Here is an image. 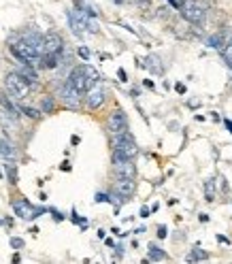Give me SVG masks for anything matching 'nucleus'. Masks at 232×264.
I'll return each mask as SVG.
<instances>
[{
    "label": "nucleus",
    "instance_id": "e433bc0d",
    "mask_svg": "<svg viewBox=\"0 0 232 264\" xmlns=\"http://www.w3.org/2000/svg\"><path fill=\"white\" fill-rule=\"evenodd\" d=\"M228 66H230V69H232V58H230V60H228Z\"/></svg>",
    "mask_w": 232,
    "mask_h": 264
},
{
    "label": "nucleus",
    "instance_id": "cd10ccee",
    "mask_svg": "<svg viewBox=\"0 0 232 264\" xmlns=\"http://www.w3.org/2000/svg\"><path fill=\"white\" fill-rule=\"evenodd\" d=\"M166 234H168L166 226H160V228H158V237H160V239H166Z\"/></svg>",
    "mask_w": 232,
    "mask_h": 264
},
{
    "label": "nucleus",
    "instance_id": "412c9836",
    "mask_svg": "<svg viewBox=\"0 0 232 264\" xmlns=\"http://www.w3.org/2000/svg\"><path fill=\"white\" fill-rule=\"evenodd\" d=\"M149 258H151V260H164V258H166V254H164L160 247H156L154 243H151V245H149Z\"/></svg>",
    "mask_w": 232,
    "mask_h": 264
},
{
    "label": "nucleus",
    "instance_id": "5701e85b",
    "mask_svg": "<svg viewBox=\"0 0 232 264\" xmlns=\"http://www.w3.org/2000/svg\"><path fill=\"white\" fill-rule=\"evenodd\" d=\"M205 192H207V200H209V203H213V200H215V185H213V181L205 183Z\"/></svg>",
    "mask_w": 232,
    "mask_h": 264
},
{
    "label": "nucleus",
    "instance_id": "9d476101",
    "mask_svg": "<svg viewBox=\"0 0 232 264\" xmlns=\"http://www.w3.org/2000/svg\"><path fill=\"white\" fill-rule=\"evenodd\" d=\"M79 94L81 92H77L75 88L71 86V83H64L60 89V98H62V103H64L66 106H71V109H79Z\"/></svg>",
    "mask_w": 232,
    "mask_h": 264
},
{
    "label": "nucleus",
    "instance_id": "c756f323",
    "mask_svg": "<svg viewBox=\"0 0 232 264\" xmlns=\"http://www.w3.org/2000/svg\"><path fill=\"white\" fill-rule=\"evenodd\" d=\"M149 213H151L149 207H143V209H141V217H149Z\"/></svg>",
    "mask_w": 232,
    "mask_h": 264
},
{
    "label": "nucleus",
    "instance_id": "f3484780",
    "mask_svg": "<svg viewBox=\"0 0 232 264\" xmlns=\"http://www.w3.org/2000/svg\"><path fill=\"white\" fill-rule=\"evenodd\" d=\"M0 105H2V109L9 113L11 120H15V122H18V117H19V109H18V106H15L13 103H11V100H9L7 96H0Z\"/></svg>",
    "mask_w": 232,
    "mask_h": 264
},
{
    "label": "nucleus",
    "instance_id": "b1692460",
    "mask_svg": "<svg viewBox=\"0 0 232 264\" xmlns=\"http://www.w3.org/2000/svg\"><path fill=\"white\" fill-rule=\"evenodd\" d=\"M219 52H222V55H224L226 60H230V58H232V41L224 43V45H222V49H219Z\"/></svg>",
    "mask_w": 232,
    "mask_h": 264
},
{
    "label": "nucleus",
    "instance_id": "f8f14e48",
    "mask_svg": "<svg viewBox=\"0 0 232 264\" xmlns=\"http://www.w3.org/2000/svg\"><path fill=\"white\" fill-rule=\"evenodd\" d=\"M137 190V183H134L132 177H117L115 181V194H120L122 198H128V196L134 194Z\"/></svg>",
    "mask_w": 232,
    "mask_h": 264
},
{
    "label": "nucleus",
    "instance_id": "dca6fc26",
    "mask_svg": "<svg viewBox=\"0 0 232 264\" xmlns=\"http://www.w3.org/2000/svg\"><path fill=\"white\" fill-rule=\"evenodd\" d=\"M18 72H19L21 77H24V79H26L28 83H36V81H38V75H36V70L32 69L30 64H26V62H24V64L19 66V70H18Z\"/></svg>",
    "mask_w": 232,
    "mask_h": 264
},
{
    "label": "nucleus",
    "instance_id": "2f4dec72",
    "mask_svg": "<svg viewBox=\"0 0 232 264\" xmlns=\"http://www.w3.org/2000/svg\"><path fill=\"white\" fill-rule=\"evenodd\" d=\"M175 89H177L179 94H185V86H183V83H177V86H175Z\"/></svg>",
    "mask_w": 232,
    "mask_h": 264
},
{
    "label": "nucleus",
    "instance_id": "bb28decb",
    "mask_svg": "<svg viewBox=\"0 0 232 264\" xmlns=\"http://www.w3.org/2000/svg\"><path fill=\"white\" fill-rule=\"evenodd\" d=\"M79 55H81L83 60H89V49L88 47H79Z\"/></svg>",
    "mask_w": 232,
    "mask_h": 264
},
{
    "label": "nucleus",
    "instance_id": "f03ea898",
    "mask_svg": "<svg viewBox=\"0 0 232 264\" xmlns=\"http://www.w3.org/2000/svg\"><path fill=\"white\" fill-rule=\"evenodd\" d=\"M113 149L120 151L122 156H126V158H130V160H134V156L139 154L137 141H134V137L128 130L113 134Z\"/></svg>",
    "mask_w": 232,
    "mask_h": 264
},
{
    "label": "nucleus",
    "instance_id": "2eb2a0df",
    "mask_svg": "<svg viewBox=\"0 0 232 264\" xmlns=\"http://www.w3.org/2000/svg\"><path fill=\"white\" fill-rule=\"evenodd\" d=\"M0 156H4L9 160H15V156H18V151H15L13 143L9 139H0Z\"/></svg>",
    "mask_w": 232,
    "mask_h": 264
},
{
    "label": "nucleus",
    "instance_id": "423d86ee",
    "mask_svg": "<svg viewBox=\"0 0 232 264\" xmlns=\"http://www.w3.org/2000/svg\"><path fill=\"white\" fill-rule=\"evenodd\" d=\"M181 11H183V18L190 21V24H202L205 21V9L200 7L194 0H185L181 4Z\"/></svg>",
    "mask_w": 232,
    "mask_h": 264
},
{
    "label": "nucleus",
    "instance_id": "20e7f679",
    "mask_svg": "<svg viewBox=\"0 0 232 264\" xmlns=\"http://www.w3.org/2000/svg\"><path fill=\"white\" fill-rule=\"evenodd\" d=\"M11 52H13V55H15L18 60L26 62V64H30V66H35V64H38V62H41V55H38V53L35 52V47H32L30 43H26L24 38L11 45Z\"/></svg>",
    "mask_w": 232,
    "mask_h": 264
},
{
    "label": "nucleus",
    "instance_id": "9b49d317",
    "mask_svg": "<svg viewBox=\"0 0 232 264\" xmlns=\"http://www.w3.org/2000/svg\"><path fill=\"white\" fill-rule=\"evenodd\" d=\"M105 98H107V94H105V89L100 88V86H92L88 89V96H86V103L89 109H98V106H103L105 103Z\"/></svg>",
    "mask_w": 232,
    "mask_h": 264
},
{
    "label": "nucleus",
    "instance_id": "aec40b11",
    "mask_svg": "<svg viewBox=\"0 0 232 264\" xmlns=\"http://www.w3.org/2000/svg\"><path fill=\"white\" fill-rule=\"evenodd\" d=\"M209 254L202 249H192V254L188 256V262H198V260H207Z\"/></svg>",
    "mask_w": 232,
    "mask_h": 264
},
{
    "label": "nucleus",
    "instance_id": "6e6552de",
    "mask_svg": "<svg viewBox=\"0 0 232 264\" xmlns=\"http://www.w3.org/2000/svg\"><path fill=\"white\" fill-rule=\"evenodd\" d=\"M13 209H15V213H18L19 217H24V220H35V217H38L41 213H45V209H35L28 200H15L13 203Z\"/></svg>",
    "mask_w": 232,
    "mask_h": 264
},
{
    "label": "nucleus",
    "instance_id": "1a4fd4ad",
    "mask_svg": "<svg viewBox=\"0 0 232 264\" xmlns=\"http://www.w3.org/2000/svg\"><path fill=\"white\" fill-rule=\"evenodd\" d=\"M64 49V41L55 32H47L43 36V53H60Z\"/></svg>",
    "mask_w": 232,
    "mask_h": 264
},
{
    "label": "nucleus",
    "instance_id": "4468645a",
    "mask_svg": "<svg viewBox=\"0 0 232 264\" xmlns=\"http://www.w3.org/2000/svg\"><path fill=\"white\" fill-rule=\"evenodd\" d=\"M145 69L147 70H151V72H154V75H162V72H164V66H162V60L160 58H158V55H154V53H151V55H147V58H145Z\"/></svg>",
    "mask_w": 232,
    "mask_h": 264
},
{
    "label": "nucleus",
    "instance_id": "ddd939ff",
    "mask_svg": "<svg viewBox=\"0 0 232 264\" xmlns=\"http://www.w3.org/2000/svg\"><path fill=\"white\" fill-rule=\"evenodd\" d=\"M69 21H71V28L75 35H83V30H88V18L81 13V11H71L69 13Z\"/></svg>",
    "mask_w": 232,
    "mask_h": 264
},
{
    "label": "nucleus",
    "instance_id": "a211bd4d",
    "mask_svg": "<svg viewBox=\"0 0 232 264\" xmlns=\"http://www.w3.org/2000/svg\"><path fill=\"white\" fill-rule=\"evenodd\" d=\"M222 45H224V38L219 35H213V36L207 38V47L209 49H222Z\"/></svg>",
    "mask_w": 232,
    "mask_h": 264
},
{
    "label": "nucleus",
    "instance_id": "6ab92c4d",
    "mask_svg": "<svg viewBox=\"0 0 232 264\" xmlns=\"http://www.w3.org/2000/svg\"><path fill=\"white\" fill-rule=\"evenodd\" d=\"M54 106H55L54 98L52 96H45L41 100V113H54Z\"/></svg>",
    "mask_w": 232,
    "mask_h": 264
},
{
    "label": "nucleus",
    "instance_id": "393cba45",
    "mask_svg": "<svg viewBox=\"0 0 232 264\" xmlns=\"http://www.w3.org/2000/svg\"><path fill=\"white\" fill-rule=\"evenodd\" d=\"M7 175H9V181L11 183H18V173H15V166L13 164H7Z\"/></svg>",
    "mask_w": 232,
    "mask_h": 264
},
{
    "label": "nucleus",
    "instance_id": "39448f33",
    "mask_svg": "<svg viewBox=\"0 0 232 264\" xmlns=\"http://www.w3.org/2000/svg\"><path fill=\"white\" fill-rule=\"evenodd\" d=\"M113 171H115L117 177H132L137 175V166H134V162L126 158V156H122L120 151L113 149Z\"/></svg>",
    "mask_w": 232,
    "mask_h": 264
},
{
    "label": "nucleus",
    "instance_id": "72a5a7b5",
    "mask_svg": "<svg viewBox=\"0 0 232 264\" xmlns=\"http://www.w3.org/2000/svg\"><path fill=\"white\" fill-rule=\"evenodd\" d=\"M96 200H98V203H103V200H109V198H107V194H98V196H96Z\"/></svg>",
    "mask_w": 232,
    "mask_h": 264
},
{
    "label": "nucleus",
    "instance_id": "7ed1b4c3",
    "mask_svg": "<svg viewBox=\"0 0 232 264\" xmlns=\"http://www.w3.org/2000/svg\"><path fill=\"white\" fill-rule=\"evenodd\" d=\"M4 88H7V92H9L15 100L26 98L28 92H30V83H28L24 77L19 75V72H9L7 79H4Z\"/></svg>",
    "mask_w": 232,
    "mask_h": 264
},
{
    "label": "nucleus",
    "instance_id": "c85d7f7f",
    "mask_svg": "<svg viewBox=\"0 0 232 264\" xmlns=\"http://www.w3.org/2000/svg\"><path fill=\"white\" fill-rule=\"evenodd\" d=\"M117 77H120V81H128V75H126V70L124 69L117 70Z\"/></svg>",
    "mask_w": 232,
    "mask_h": 264
},
{
    "label": "nucleus",
    "instance_id": "f704fd0d",
    "mask_svg": "<svg viewBox=\"0 0 232 264\" xmlns=\"http://www.w3.org/2000/svg\"><path fill=\"white\" fill-rule=\"evenodd\" d=\"M200 222H209V215H207V213H200Z\"/></svg>",
    "mask_w": 232,
    "mask_h": 264
},
{
    "label": "nucleus",
    "instance_id": "7c9ffc66",
    "mask_svg": "<svg viewBox=\"0 0 232 264\" xmlns=\"http://www.w3.org/2000/svg\"><path fill=\"white\" fill-rule=\"evenodd\" d=\"M217 241H219V243H222V245H230V241L226 239V237H222V234H217Z\"/></svg>",
    "mask_w": 232,
    "mask_h": 264
},
{
    "label": "nucleus",
    "instance_id": "c9c22d12",
    "mask_svg": "<svg viewBox=\"0 0 232 264\" xmlns=\"http://www.w3.org/2000/svg\"><path fill=\"white\" fill-rule=\"evenodd\" d=\"M226 128H228L230 134H232V122H230V120H226Z\"/></svg>",
    "mask_w": 232,
    "mask_h": 264
},
{
    "label": "nucleus",
    "instance_id": "473e14b6",
    "mask_svg": "<svg viewBox=\"0 0 232 264\" xmlns=\"http://www.w3.org/2000/svg\"><path fill=\"white\" fill-rule=\"evenodd\" d=\"M52 213H54L55 222H62V220H64V215H62V213H58V211H52Z\"/></svg>",
    "mask_w": 232,
    "mask_h": 264
},
{
    "label": "nucleus",
    "instance_id": "f257e3e1",
    "mask_svg": "<svg viewBox=\"0 0 232 264\" xmlns=\"http://www.w3.org/2000/svg\"><path fill=\"white\" fill-rule=\"evenodd\" d=\"M98 79H100L98 72H96L92 66L83 64V66H77V69L71 70V75H69V79H66V83H71V86L75 88L77 92H88L89 88L98 83Z\"/></svg>",
    "mask_w": 232,
    "mask_h": 264
},
{
    "label": "nucleus",
    "instance_id": "4be33fe9",
    "mask_svg": "<svg viewBox=\"0 0 232 264\" xmlns=\"http://www.w3.org/2000/svg\"><path fill=\"white\" fill-rule=\"evenodd\" d=\"M19 113H24L26 117H30V120H36V117H41V111L32 109V106H21Z\"/></svg>",
    "mask_w": 232,
    "mask_h": 264
},
{
    "label": "nucleus",
    "instance_id": "a878e982",
    "mask_svg": "<svg viewBox=\"0 0 232 264\" xmlns=\"http://www.w3.org/2000/svg\"><path fill=\"white\" fill-rule=\"evenodd\" d=\"M11 247H15V249H21V247H24V241L18 239V237H13V239H11Z\"/></svg>",
    "mask_w": 232,
    "mask_h": 264
},
{
    "label": "nucleus",
    "instance_id": "0eeeda50",
    "mask_svg": "<svg viewBox=\"0 0 232 264\" xmlns=\"http://www.w3.org/2000/svg\"><path fill=\"white\" fill-rule=\"evenodd\" d=\"M107 128H109L111 134H117V132L128 130V115L124 113L122 109H115V111H113V113L109 115V120H107Z\"/></svg>",
    "mask_w": 232,
    "mask_h": 264
}]
</instances>
